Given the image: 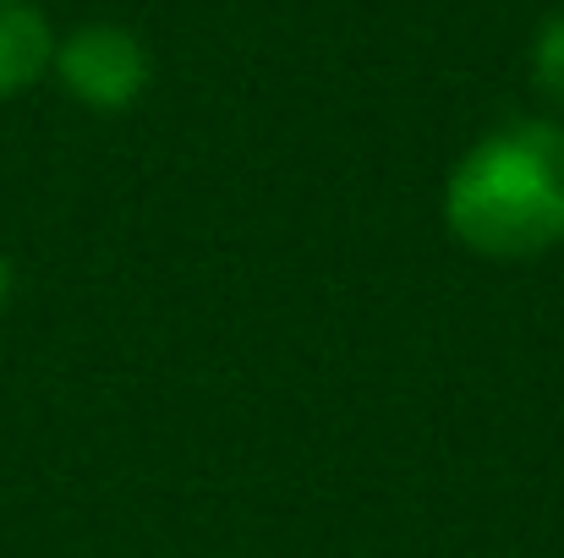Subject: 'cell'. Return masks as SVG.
Segmentation results:
<instances>
[{
	"label": "cell",
	"mask_w": 564,
	"mask_h": 558,
	"mask_svg": "<svg viewBox=\"0 0 564 558\" xmlns=\"http://www.w3.org/2000/svg\"><path fill=\"white\" fill-rule=\"evenodd\" d=\"M444 214L482 258H532L564 241V132L521 121L482 138L455 165Z\"/></svg>",
	"instance_id": "cell-1"
},
{
	"label": "cell",
	"mask_w": 564,
	"mask_h": 558,
	"mask_svg": "<svg viewBox=\"0 0 564 558\" xmlns=\"http://www.w3.org/2000/svg\"><path fill=\"white\" fill-rule=\"evenodd\" d=\"M66 88L99 110H121L143 94L149 83V55L143 44L127 33V28H110V22H94V28H77L61 55H55Z\"/></svg>",
	"instance_id": "cell-2"
},
{
	"label": "cell",
	"mask_w": 564,
	"mask_h": 558,
	"mask_svg": "<svg viewBox=\"0 0 564 558\" xmlns=\"http://www.w3.org/2000/svg\"><path fill=\"white\" fill-rule=\"evenodd\" d=\"M50 22L28 0H0V99L28 88L50 66Z\"/></svg>",
	"instance_id": "cell-3"
},
{
	"label": "cell",
	"mask_w": 564,
	"mask_h": 558,
	"mask_svg": "<svg viewBox=\"0 0 564 558\" xmlns=\"http://www.w3.org/2000/svg\"><path fill=\"white\" fill-rule=\"evenodd\" d=\"M532 72L543 83V94L564 99V11H554L538 33V50H532Z\"/></svg>",
	"instance_id": "cell-4"
},
{
	"label": "cell",
	"mask_w": 564,
	"mask_h": 558,
	"mask_svg": "<svg viewBox=\"0 0 564 558\" xmlns=\"http://www.w3.org/2000/svg\"><path fill=\"white\" fill-rule=\"evenodd\" d=\"M6 291H11V269H6V258H0V302H6Z\"/></svg>",
	"instance_id": "cell-5"
}]
</instances>
